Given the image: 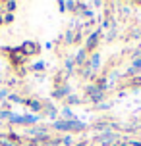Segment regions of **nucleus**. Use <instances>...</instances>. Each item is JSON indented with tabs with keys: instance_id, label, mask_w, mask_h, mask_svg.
Returning a JSON list of instances; mask_svg holds the SVG:
<instances>
[{
	"instance_id": "30",
	"label": "nucleus",
	"mask_w": 141,
	"mask_h": 146,
	"mask_svg": "<svg viewBox=\"0 0 141 146\" xmlns=\"http://www.w3.org/2000/svg\"><path fill=\"white\" fill-rule=\"evenodd\" d=\"M75 146H89V144H87V142H77Z\"/></svg>"
},
{
	"instance_id": "10",
	"label": "nucleus",
	"mask_w": 141,
	"mask_h": 146,
	"mask_svg": "<svg viewBox=\"0 0 141 146\" xmlns=\"http://www.w3.org/2000/svg\"><path fill=\"white\" fill-rule=\"evenodd\" d=\"M87 64H89V67L93 69V73L99 71V67H101V54H99V52H93L89 56V60H87Z\"/></svg>"
},
{
	"instance_id": "5",
	"label": "nucleus",
	"mask_w": 141,
	"mask_h": 146,
	"mask_svg": "<svg viewBox=\"0 0 141 146\" xmlns=\"http://www.w3.org/2000/svg\"><path fill=\"white\" fill-rule=\"evenodd\" d=\"M29 139H33V142H46L48 140V133L46 127H31L29 129Z\"/></svg>"
},
{
	"instance_id": "7",
	"label": "nucleus",
	"mask_w": 141,
	"mask_h": 146,
	"mask_svg": "<svg viewBox=\"0 0 141 146\" xmlns=\"http://www.w3.org/2000/svg\"><path fill=\"white\" fill-rule=\"evenodd\" d=\"M70 94H74L72 87H70V85H62V87H58L52 92V98H56V100H66Z\"/></svg>"
},
{
	"instance_id": "6",
	"label": "nucleus",
	"mask_w": 141,
	"mask_h": 146,
	"mask_svg": "<svg viewBox=\"0 0 141 146\" xmlns=\"http://www.w3.org/2000/svg\"><path fill=\"white\" fill-rule=\"evenodd\" d=\"M99 36H101V31L97 29V31H91L89 36H87V40H85V50L87 52H93V48H95L97 44H99Z\"/></svg>"
},
{
	"instance_id": "8",
	"label": "nucleus",
	"mask_w": 141,
	"mask_h": 146,
	"mask_svg": "<svg viewBox=\"0 0 141 146\" xmlns=\"http://www.w3.org/2000/svg\"><path fill=\"white\" fill-rule=\"evenodd\" d=\"M21 52L25 54V56L37 54V52H39V44L35 42V40H25V42L21 44Z\"/></svg>"
},
{
	"instance_id": "25",
	"label": "nucleus",
	"mask_w": 141,
	"mask_h": 146,
	"mask_svg": "<svg viewBox=\"0 0 141 146\" xmlns=\"http://www.w3.org/2000/svg\"><path fill=\"white\" fill-rule=\"evenodd\" d=\"M43 146H60V140L58 139H48V140H46V142H43Z\"/></svg>"
},
{
	"instance_id": "13",
	"label": "nucleus",
	"mask_w": 141,
	"mask_h": 146,
	"mask_svg": "<svg viewBox=\"0 0 141 146\" xmlns=\"http://www.w3.org/2000/svg\"><path fill=\"white\" fill-rule=\"evenodd\" d=\"M141 71V58H134L132 60V66H130V69H128V77H132V75H137V73Z\"/></svg>"
},
{
	"instance_id": "2",
	"label": "nucleus",
	"mask_w": 141,
	"mask_h": 146,
	"mask_svg": "<svg viewBox=\"0 0 141 146\" xmlns=\"http://www.w3.org/2000/svg\"><path fill=\"white\" fill-rule=\"evenodd\" d=\"M85 94L89 96V100L95 106H99L101 102H104V98H106V92L104 90H101V87L97 85V83H93V85H87L85 87Z\"/></svg>"
},
{
	"instance_id": "24",
	"label": "nucleus",
	"mask_w": 141,
	"mask_h": 146,
	"mask_svg": "<svg viewBox=\"0 0 141 146\" xmlns=\"http://www.w3.org/2000/svg\"><path fill=\"white\" fill-rule=\"evenodd\" d=\"M79 14H81L83 17H89L91 21H93V19H95V14H93V10H87V8H85V10H81V12H79Z\"/></svg>"
},
{
	"instance_id": "12",
	"label": "nucleus",
	"mask_w": 141,
	"mask_h": 146,
	"mask_svg": "<svg viewBox=\"0 0 141 146\" xmlns=\"http://www.w3.org/2000/svg\"><path fill=\"white\" fill-rule=\"evenodd\" d=\"M43 111H45L46 113V117H48V119H54V121H56V117H58V110H56V106H54V104H45V108H43Z\"/></svg>"
},
{
	"instance_id": "1",
	"label": "nucleus",
	"mask_w": 141,
	"mask_h": 146,
	"mask_svg": "<svg viewBox=\"0 0 141 146\" xmlns=\"http://www.w3.org/2000/svg\"><path fill=\"white\" fill-rule=\"evenodd\" d=\"M52 129L58 133H77L85 131L87 125L79 119H56V121H52Z\"/></svg>"
},
{
	"instance_id": "4",
	"label": "nucleus",
	"mask_w": 141,
	"mask_h": 146,
	"mask_svg": "<svg viewBox=\"0 0 141 146\" xmlns=\"http://www.w3.org/2000/svg\"><path fill=\"white\" fill-rule=\"evenodd\" d=\"M95 142H101L103 146H114L116 142H120V135L114 131H104V133H99L95 137Z\"/></svg>"
},
{
	"instance_id": "16",
	"label": "nucleus",
	"mask_w": 141,
	"mask_h": 146,
	"mask_svg": "<svg viewBox=\"0 0 141 146\" xmlns=\"http://www.w3.org/2000/svg\"><path fill=\"white\" fill-rule=\"evenodd\" d=\"M15 10H17V2H14V0H8V2H4V12H8V14H14Z\"/></svg>"
},
{
	"instance_id": "26",
	"label": "nucleus",
	"mask_w": 141,
	"mask_h": 146,
	"mask_svg": "<svg viewBox=\"0 0 141 146\" xmlns=\"http://www.w3.org/2000/svg\"><path fill=\"white\" fill-rule=\"evenodd\" d=\"M2 17H4V23H12V21H14V14H8V12H6Z\"/></svg>"
},
{
	"instance_id": "29",
	"label": "nucleus",
	"mask_w": 141,
	"mask_h": 146,
	"mask_svg": "<svg viewBox=\"0 0 141 146\" xmlns=\"http://www.w3.org/2000/svg\"><path fill=\"white\" fill-rule=\"evenodd\" d=\"M0 14H4V2H0Z\"/></svg>"
},
{
	"instance_id": "17",
	"label": "nucleus",
	"mask_w": 141,
	"mask_h": 146,
	"mask_svg": "<svg viewBox=\"0 0 141 146\" xmlns=\"http://www.w3.org/2000/svg\"><path fill=\"white\" fill-rule=\"evenodd\" d=\"M79 75H81L83 79H89V77H93V69L89 67V64H85V66L81 67V71H79Z\"/></svg>"
},
{
	"instance_id": "23",
	"label": "nucleus",
	"mask_w": 141,
	"mask_h": 146,
	"mask_svg": "<svg viewBox=\"0 0 141 146\" xmlns=\"http://www.w3.org/2000/svg\"><path fill=\"white\" fill-rule=\"evenodd\" d=\"M8 96H10V92H8L6 87H0V102H4V100H8Z\"/></svg>"
},
{
	"instance_id": "19",
	"label": "nucleus",
	"mask_w": 141,
	"mask_h": 146,
	"mask_svg": "<svg viewBox=\"0 0 141 146\" xmlns=\"http://www.w3.org/2000/svg\"><path fill=\"white\" fill-rule=\"evenodd\" d=\"M60 146H72L74 144V139H72V135H66V137H60Z\"/></svg>"
},
{
	"instance_id": "28",
	"label": "nucleus",
	"mask_w": 141,
	"mask_h": 146,
	"mask_svg": "<svg viewBox=\"0 0 141 146\" xmlns=\"http://www.w3.org/2000/svg\"><path fill=\"white\" fill-rule=\"evenodd\" d=\"M58 8L62 10V12H66V10H68V4L64 2V0H60V2H58Z\"/></svg>"
},
{
	"instance_id": "11",
	"label": "nucleus",
	"mask_w": 141,
	"mask_h": 146,
	"mask_svg": "<svg viewBox=\"0 0 141 146\" xmlns=\"http://www.w3.org/2000/svg\"><path fill=\"white\" fill-rule=\"evenodd\" d=\"M23 106H27V108H29L33 113L43 111V108H45V104L41 102V100H25V102H23Z\"/></svg>"
},
{
	"instance_id": "15",
	"label": "nucleus",
	"mask_w": 141,
	"mask_h": 146,
	"mask_svg": "<svg viewBox=\"0 0 141 146\" xmlns=\"http://www.w3.org/2000/svg\"><path fill=\"white\" fill-rule=\"evenodd\" d=\"M58 111H60V115H62V119H77L70 106H62V110H58Z\"/></svg>"
},
{
	"instance_id": "18",
	"label": "nucleus",
	"mask_w": 141,
	"mask_h": 146,
	"mask_svg": "<svg viewBox=\"0 0 141 146\" xmlns=\"http://www.w3.org/2000/svg\"><path fill=\"white\" fill-rule=\"evenodd\" d=\"M64 102H66L68 106H75V104H79V102H81V98H79L77 94H70V96L66 98V100H64Z\"/></svg>"
},
{
	"instance_id": "20",
	"label": "nucleus",
	"mask_w": 141,
	"mask_h": 146,
	"mask_svg": "<svg viewBox=\"0 0 141 146\" xmlns=\"http://www.w3.org/2000/svg\"><path fill=\"white\" fill-rule=\"evenodd\" d=\"M0 146H15V142H14V139L10 137H0Z\"/></svg>"
},
{
	"instance_id": "22",
	"label": "nucleus",
	"mask_w": 141,
	"mask_h": 146,
	"mask_svg": "<svg viewBox=\"0 0 141 146\" xmlns=\"http://www.w3.org/2000/svg\"><path fill=\"white\" fill-rule=\"evenodd\" d=\"M45 69V62H35L31 64V71H43Z\"/></svg>"
},
{
	"instance_id": "27",
	"label": "nucleus",
	"mask_w": 141,
	"mask_h": 146,
	"mask_svg": "<svg viewBox=\"0 0 141 146\" xmlns=\"http://www.w3.org/2000/svg\"><path fill=\"white\" fill-rule=\"evenodd\" d=\"M97 110H110L112 108V104L110 102H106V104H99V106H95Z\"/></svg>"
},
{
	"instance_id": "9",
	"label": "nucleus",
	"mask_w": 141,
	"mask_h": 146,
	"mask_svg": "<svg viewBox=\"0 0 141 146\" xmlns=\"http://www.w3.org/2000/svg\"><path fill=\"white\" fill-rule=\"evenodd\" d=\"M74 60H75V67H83L85 66V64H87V50H85V48H79V50L75 52V56H74Z\"/></svg>"
},
{
	"instance_id": "3",
	"label": "nucleus",
	"mask_w": 141,
	"mask_h": 146,
	"mask_svg": "<svg viewBox=\"0 0 141 146\" xmlns=\"http://www.w3.org/2000/svg\"><path fill=\"white\" fill-rule=\"evenodd\" d=\"M10 123L14 125H37L39 123V117L35 115V113H25V115H19V113H12V117L8 119Z\"/></svg>"
},
{
	"instance_id": "31",
	"label": "nucleus",
	"mask_w": 141,
	"mask_h": 146,
	"mask_svg": "<svg viewBox=\"0 0 141 146\" xmlns=\"http://www.w3.org/2000/svg\"><path fill=\"white\" fill-rule=\"evenodd\" d=\"M4 14H0V25H4V17H2Z\"/></svg>"
},
{
	"instance_id": "21",
	"label": "nucleus",
	"mask_w": 141,
	"mask_h": 146,
	"mask_svg": "<svg viewBox=\"0 0 141 146\" xmlns=\"http://www.w3.org/2000/svg\"><path fill=\"white\" fill-rule=\"evenodd\" d=\"M8 102H14V104H23L25 100H23L19 94H10L8 96Z\"/></svg>"
},
{
	"instance_id": "14",
	"label": "nucleus",
	"mask_w": 141,
	"mask_h": 146,
	"mask_svg": "<svg viewBox=\"0 0 141 146\" xmlns=\"http://www.w3.org/2000/svg\"><path fill=\"white\" fill-rule=\"evenodd\" d=\"M64 67H66L68 75H72V73L75 71V60H74V56H70V58L64 60Z\"/></svg>"
}]
</instances>
